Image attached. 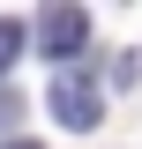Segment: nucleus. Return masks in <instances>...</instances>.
Returning a JSON list of instances; mask_svg holds the SVG:
<instances>
[{"mask_svg":"<svg viewBox=\"0 0 142 149\" xmlns=\"http://www.w3.org/2000/svg\"><path fill=\"white\" fill-rule=\"evenodd\" d=\"M53 119H60L67 134H90L97 119H105V104H97V82H90V74H75V67L53 74Z\"/></svg>","mask_w":142,"mask_h":149,"instance_id":"nucleus-1","label":"nucleus"},{"mask_svg":"<svg viewBox=\"0 0 142 149\" xmlns=\"http://www.w3.org/2000/svg\"><path fill=\"white\" fill-rule=\"evenodd\" d=\"M22 45H30V30H22L15 15H0V82L15 74V60H22Z\"/></svg>","mask_w":142,"mask_h":149,"instance_id":"nucleus-3","label":"nucleus"},{"mask_svg":"<svg viewBox=\"0 0 142 149\" xmlns=\"http://www.w3.org/2000/svg\"><path fill=\"white\" fill-rule=\"evenodd\" d=\"M37 45H45V60H60V67H67V60L90 45V15H82V8H67V0H60V8H45Z\"/></svg>","mask_w":142,"mask_h":149,"instance_id":"nucleus-2","label":"nucleus"},{"mask_svg":"<svg viewBox=\"0 0 142 149\" xmlns=\"http://www.w3.org/2000/svg\"><path fill=\"white\" fill-rule=\"evenodd\" d=\"M15 119H22V97H8V90H0V134L15 127Z\"/></svg>","mask_w":142,"mask_h":149,"instance_id":"nucleus-4","label":"nucleus"},{"mask_svg":"<svg viewBox=\"0 0 142 149\" xmlns=\"http://www.w3.org/2000/svg\"><path fill=\"white\" fill-rule=\"evenodd\" d=\"M0 149H37V142H30V134H8V142H0Z\"/></svg>","mask_w":142,"mask_h":149,"instance_id":"nucleus-5","label":"nucleus"}]
</instances>
